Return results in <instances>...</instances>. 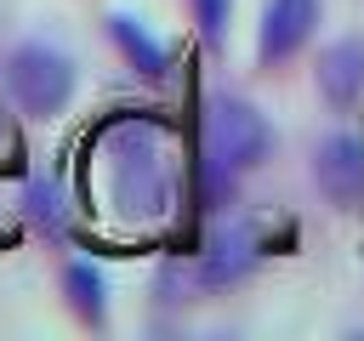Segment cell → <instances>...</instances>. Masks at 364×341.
<instances>
[{"mask_svg": "<svg viewBox=\"0 0 364 341\" xmlns=\"http://www.w3.org/2000/svg\"><path fill=\"white\" fill-rule=\"evenodd\" d=\"M318 28V0H267L262 6V28H256V63L279 68L290 63Z\"/></svg>", "mask_w": 364, "mask_h": 341, "instance_id": "cell-5", "label": "cell"}, {"mask_svg": "<svg viewBox=\"0 0 364 341\" xmlns=\"http://www.w3.org/2000/svg\"><path fill=\"white\" fill-rule=\"evenodd\" d=\"M313 85H318V97L330 108H353L364 97V40H330L318 51Z\"/></svg>", "mask_w": 364, "mask_h": 341, "instance_id": "cell-6", "label": "cell"}, {"mask_svg": "<svg viewBox=\"0 0 364 341\" xmlns=\"http://www.w3.org/2000/svg\"><path fill=\"white\" fill-rule=\"evenodd\" d=\"M188 6H193V23H199L205 40H222V34H228V11H233V0H188Z\"/></svg>", "mask_w": 364, "mask_h": 341, "instance_id": "cell-11", "label": "cell"}, {"mask_svg": "<svg viewBox=\"0 0 364 341\" xmlns=\"http://www.w3.org/2000/svg\"><path fill=\"white\" fill-rule=\"evenodd\" d=\"M313 182L336 210H358L364 205V136L336 131L313 148Z\"/></svg>", "mask_w": 364, "mask_h": 341, "instance_id": "cell-4", "label": "cell"}, {"mask_svg": "<svg viewBox=\"0 0 364 341\" xmlns=\"http://www.w3.org/2000/svg\"><path fill=\"white\" fill-rule=\"evenodd\" d=\"M28 216L46 239H68V210H63V188L57 176H34L28 182Z\"/></svg>", "mask_w": 364, "mask_h": 341, "instance_id": "cell-9", "label": "cell"}, {"mask_svg": "<svg viewBox=\"0 0 364 341\" xmlns=\"http://www.w3.org/2000/svg\"><path fill=\"white\" fill-rule=\"evenodd\" d=\"M267 148H273V125L250 108V102H239V97H222V102H210L205 108V131H199V153H205V165L216 170V176H245V170H256L262 159H267Z\"/></svg>", "mask_w": 364, "mask_h": 341, "instance_id": "cell-1", "label": "cell"}, {"mask_svg": "<svg viewBox=\"0 0 364 341\" xmlns=\"http://www.w3.org/2000/svg\"><path fill=\"white\" fill-rule=\"evenodd\" d=\"M256 256H250V239L245 233H233V239H222V244H210V256L199 261V273H205V284H233V278H245V267H250Z\"/></svg>", "mask_w": 364, "mask_h": 341, "instance_id": "cell-10", "label": "cell"}, {"mask_svg": "<svg viewBox=\"0 0 364 341\" xmlns=\"http://www.w3.org/2000/svg\"><path fill=\"white\" fill-rule=\"evenodd\" d=\"M108 170H114V205L136 222L159 216L165 199H171V176H165V159L154 148V136L142 125H125V142L108 148Z\"/></svg>", "mask_w": 364, "mask_h": 341, "instance_id": "cell-3", "label": "cell"}, {"mask_svg": "<svg viewBox=\"0 0 364 341\" xmlns=\"http://www.w3.org/2000/svg\"><path fill=\"white\" fill-rule=\"evenodd\" d=\"M108 34H114V45H119V57L142 74V80H165V68H171V51L131 17V11H108Z\"/></svg>", "mask_w": 364, "mask_h": 341, "instance_id": "cell-7", "label": "cell"}, {"mask_svg": "<svg viewBox=\"0 0 364 341\" xmlns=\"http://www.w3.org/2000/svg\"><path fill=\"white\" fill-rule=\"evenodd\" d=\"M6 91H11V102L23 114L51 119V114H63L74 102V63L46 40H23L6 57Z\"/></svg>", "mask_w": 364, "mask_h": 341, "instance_id": "cell-2", "label": "cell"}, {"mask_svg": "<svg viewBox=\"0 0 364 341\" xmlns=\"http://www.w3.org/2000/svg\"><path fill=\"white\" fill-rule=\"evenodd\" d=\"M63 290H68V307H74L85 324H102V318H108V278H102V267L68 261V267H63Z\"/></svg>", "mask_w": 364, "mask_h": 341, "instance_id": "cell-8", "label": "cell"}]
</instances>
